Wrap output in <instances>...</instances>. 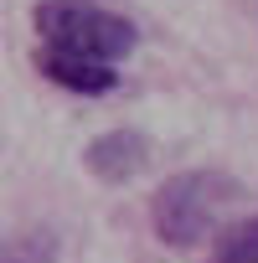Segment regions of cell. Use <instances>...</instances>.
<instances>
[{"label":"cell","mask_w":258,"mask_h":263,"mask_svg":"<svg viewBox=\"0 0 258 263\" xmlns=\"http://www.w3.org/2000/svg\"><path fill=\"white\" fill-rule=\"evenodd\" d=\"M0 263H52V242L47 237H21L0 253Z\"/></svg>","instance_id":"8992f818"},{"label":"cell","mask_w":258,"mask_h":263,"mask_svg":"<svg viewBox=\"0 0 258 263\" xmlns=\"http://www.w3.org/2000/svg\"><path fill=\"white\" fill-rule=\"evenodd\" d=\"M36 67H42V78H52L57 88H67V93H114L119 88V72L114 67H103V62H88V57H67V52H36Z\"/></svg>","instance_id":"277c9868"},{"label":"cell","mask_w":258,"mask_h":263,"mask_svg":"<svg viewBox=\"0 0 258 263\" xmlns=\"http://www.w3.org/2000/svg\"><path fill=\"white\" fill-rule=\"evenodd\" d=\"M145 160H150V140L135 135V129H108V135H98V140L83 150V165H88L98 181H108V186L140 176Z\"/></svg>","instance_id":"3957f363"},{"label":"cell","mask_w":258,"mask_h":263,"mask_svg":"<svg viewBox=\"0 0 258 263\" xmlns=\"http://www.w3.org/2000/svg\"><path fill=\"white\" fill-rule=\"evenodd\" d=\"M31 26L42 36V52H67V57H88L103 67L135 52V26L93 6V0H42L31 11Z\"/></svg>","instance_id":"7a4b0ae2"},{"label":"cell","mask_w":258,"mask_h":263,"mask_svg":"<svg viewBox=\"0 0 258 263\" xmlns=\"http://www.w3.org/2000/svg\"><path fill=\"white\" fill-rule=\"evenodd\" d=\"M237 201V181L222 171H181L155 186L150 196V222L165 248H196L212 237L222 212Z\"/></svg>","instance_id":"6da1fadb"},{"label":"cell","mask_w":258,"mask_h":263,"mask_svg":"<svg viewBox=\"0 0 258 263\" xmlns=\"http://www.w3.org/2000/svg\"><path fill=\"white\" fill-rule=\"evenodd\" d=\"M207 263H258V217H237L232 227H222Z\"/></svg>","instance_id":"5b68a950"}]
</instances>
